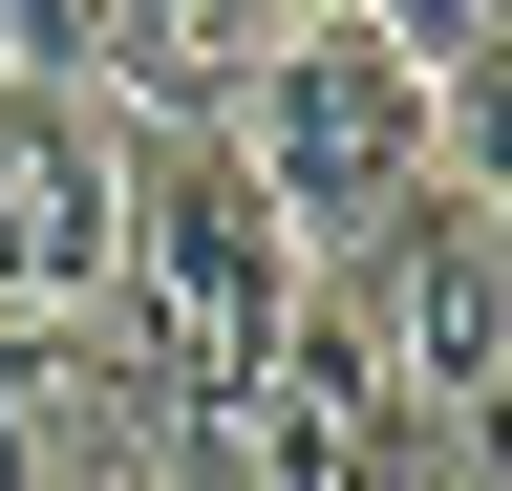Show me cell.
<instances>
[{
	"label": "cell",
	"instance_id": "6da1fadb",
	"mask_svg": "<svg viewBox=\"0 0 512 491\" xmlns=\"http://www.w3.org/2000/svg\"><path fill=\"white\" fill-rule=\"evenodd\" d=\"M107 321L150 342L171 406H235L299 321V235L256 214V171L214 129H128V235H107Z\"/></svg>",
	"mask_w": 512,
	"mask_h": 491
},
{
	"label": "cell",
	"instance_id": "7a4b0ae2",
	"mask_svg": "<svg viewBox=\"0 0 512 491\" xmlns=\"http://www.w3.org/2000/svg\"><path fill=\"white\" fill-rule=\"evenodd\" d=\"M214 150L256 171V214L299 235V278H320V257H363V235L406 214V193H448V107H427L406 65H384L342 0H320L278 65H256V86L214 107Z\"/></svg>",
	"mask_w": 512,
	"mask_h": 491
},
{
	"label": "cell",
	"instance_id": "3957f363",
	"mask_svg": "<svg viewBox=\"0 0 512 491\" xmlns=\"http://www.w3.org/2000/svg\"><path fill=\"white\" fill-rule=\"evenodd\" d=\"M342 299H363L384 406H406L427 449H491V385H512V235H491V171L406 193V214L342 257Z\"/></svg>",
	"mask_w": 512,
	"mask_h": 491
},
{
	"label": "cell",
	"instance_id": "277c9868",
	"mask_svg": "<svg viewBox=\"0 0 512 491\" xmlns=\"http://www.w3.org/2000/svg\"><path fill=\"white\" fill-rule=\"evenodd\" d=\"M107 235H128V107L0 65V321L22 299H107Z\"/></svg>",
	"mask_w": 512,
	"mask_h": 491
},
{
	"label": "cell",
	"instance_id": "5b68a950",
	"mask_svg": "<svg viewBox=\"0 0 512 491\" xmlns=\"http://www.w3.org/2000/svg\"><path fill=\"white\" fill-rule=\"evenodd\" d=\"M299 22H320V0H86V65H107L128 129H214Z\"/></svg>",
	"mask_w": 512,
	"mask_h": 491
}]
</instances>
